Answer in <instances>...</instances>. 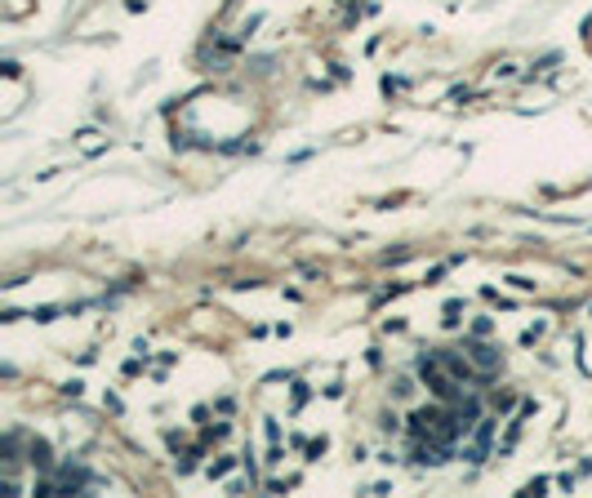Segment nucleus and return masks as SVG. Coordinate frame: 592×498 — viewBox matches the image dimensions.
I'll return each instance as SVG.
<instances>
[{
	"instance_id": "4",
	"label": "nucleus",
	"mask_w": 592,
	"mask_h": 498,
	"mask_svg": "<svg viewBox=\"0 0 592 498\" xmlns=\"http://www.w3.org/2000/svg\"><path fill=\"white\" fill-rule=\"evenodd\" d=\"M490 436H494V418H477V445H472V463H481V458H486Z\"/></svg>"
},
{
	"instance_id": "1",
	"label": "nucleus",
	"mask_w": 592,
	"mask_h": 498,
	"mask_svg": "<svg viewBox=\"0 0 592 498\" xmlns=\"http://www.w3.org/2000/svg\"><path fill=\"white\" fill-rule=\"evenodd\" d=\"M414 369H419V379L437 392V400H445V405H459V400H463V387H459V379H454L450 369H441V356H437V351H423Z\"/></svg>"
},
{
	"instance_id": "3",
	"label": "nucleus",
	"mask_w": 592,
	"mask_h": 498,
	"mask_svg": "<svg viewBox=\"0 0 592 498\" xmlns=\"http://www.w3.org/2000/svg\"><path fill=\"white\" fill-rule=\"evenodd\" d=\"M463 351H468V356H472V365H477L481 374H486V379H490L494 369H499V347H486V343H468Z\"/></svg>"
},
{
	"instance_id": "7",
	"label": "nucleus",
	"mask_w": 592,
	"mask_h": 498,
	"mask_svg": "<svg viewBox=\"0 0 592 498\" xmlns=\"http://www.w3.org/2000/svg\"><path fill=\"white\" fill-rule=\"evenodd\" d=\"M227 471H232V458H219V463L210 467V476H227Z\"/></svg>"
},
{
	"instance_id": "6",
	"label": "nucleus",
	"mask_w": 592,
	"mask_h": 498,
	"mask_svg": "<svg viewBox=\"0 0 592 498\" xmlns=\"http://www.w3.org/2000/svg\"><path fill=\"white\" fill-rule=\"evenodd\" d=\"M227 432H232V427H227V423H214V427H205V436H210V441H223Z\"/></svg>"
},
{
	"instance_id": "2",
	"label": "nucleus",
	"mask_w": 592,
	"mask_h": 498,
	"mask_svg": "<svg viewBox=\"0 0 592 498\" xmlns=\"http://www.w3.org/2000/svg\"><path fill=\"white\" fill-rule=\"evenodd\" d=\"M437 356H441V365H445V369H450V374H454V379H459V383H472V379H486V374H481V369L472 365V356H459V351H454V347H441V351H437Z\"/></svg>"
},
{
	"instance_id": "5",
	"label": "nucleus",
	"mask_w": 592,
	"mask_h": 498,
	"mask_svg": "<svg viewBox=\"0 0 592 498\" xmlns=\"http://www.w3.org/2000/svg\"><path fill=\"white\" fill-rule=\"evenodd\" d=\"M27 454H31V463H36V471H45V476H50L54 471V458H50V445L41 441V436H36V441L27 445Z\"/></svg>"
}]
</instances>
